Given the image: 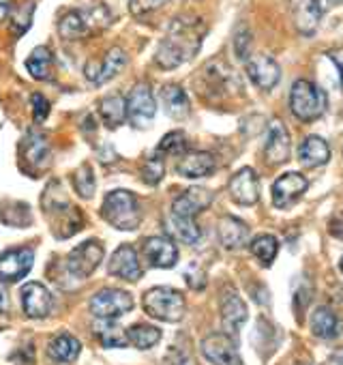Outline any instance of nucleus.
Wrapping results in <instances>:
<instances>
[{
	"label": "nucleus",
	"instance_id": "nucleus-1",
	"mask_svg": "<svg viewBox=\"0 0 343 365\" xmlns=\"http://www.w3.org/2000/svg\"><path fill=\"white\" fill-rule=\"evenodd\" d=\"M206 35V26L198 16H179L169 22L165 37L161 39L154 63L161 69H176L189 61H194L202 48V39Z\"/></svg>",
	"mask_w": 343,
	"mask_h": 365
},
{
	"label": "nucleus",
	"instance_id": "nucleus-2",
	"mask_svg": "<svg viewBox=\"0 0 343 365\" xmlns=\"http://www.w3.org/2000/svg\"><path fill=\"white\" fill-rule=\"evenodd\" d=\"M112 20L114 16L107 9V5L97 3V5L82 7V9L67 11L58 22V33L67 41H78V39H86L90 35L103 33L112 24Z\"/></svg>",
	"mask_w": 343,
	"mask_h": 365
},
{
	"label": "nucleus",
	"instance_id": "nucleus-3",
	"mask_svg": "<svg viewBox=\"0 0 343 365\" xmlns=\"http://www.w3.org/2000/svg\"><path fill=\"white\" fill-rule=\"evenodd\" d=\"M43 211L50 217V226L58 239H69L73 237L82 226H84V215L78 211L67 198L60 187L58 180H52L48 190L43 192Z\"/></svg>",
	"mask_w": 343,
	"mask_h": 365
},
{
	"label": "nucleus",
	"instance_id": "nucleus-4",
	"mask_svg": "<svg viewBox=\"0 0 343 365\" xmlns=\"http://www.w3.org/2000/svg\"><path fill=\"white\" fill-rule=\"evenodd\" d=\"M103 220L118 230H135L142 222V207L135 194L127 190L107 192L101 205Z\"/></svg>",
	"mask_w": 343,
	"mask_h": 365
},
{
	"label": "nucleus",
	"instance_id": "nucleus-5",
	"mask_svg": "<svg viewBox=\"0 0 343 365\" xmlns=\"http://www.w3.org/2000/svg\"><path fill=\"white\" fill-rule=\"evenodd\" d=\"M144 309L148 316L163 320V322H181L187 312V303L183 292L167 288V286H154L144 292Z\"/></svg>",
	"mask_w": 343,
	"mask_h": 365
},
{
	"label": "nucleus",
	"instance_id": "nucleus-6",
	"mask_svg": "<svg viewBox=\"0 0 343 365\" xmlns=\"http://www.w3.org/2000/svg\"><path fill=\"white\" fill-rule=\"evenodd\" d=\"M328 99L326 93L309 82V80H296L292 91H290V110L292 114L302 120V123H311L317 120L324 112H326Z\"/></svg>",
	"mask_w": 343,
	"mask_h": 365
},
{
	"label": "nucleus",
	"instance_id": "nucleus-7",
	"mask_svg": "<svg viewBox=\"0 0 343 365\" xmlns=\"http://www.w3.org/2000/svg\"><path fill=\"white\" fill-rule=\"evenodd\" d=\"M88 307H90L93 316L99 320H116L133 309V297L127 290L105 288V290H99L97 294H93Z\"/></svg>",
	"mask_w": 343,
	"mask_h": 365
},
{
	"label": "nucleus",
	"instance_id": "nucleus-8",
	"mask_svg": "<svg viewBox=\"0 0 343 365\" xmlns=\"http://www.w3.org/2000/svg\"><path fill=\"white\" fill-rule=\"evenodd\" d=\"M125 101H127V116H129V123L135 125L137 129H146L148 123H150V120L154 118V114H157V101H154V97H152L150 84H146V82L135 84Z\"/></svg>",
	"mask_w": 343,
	"mask_h": 365
},
{
	"label": "nucleus",
	"instance_id": "nucleus-9",
	"mask_svg": "<svg viewBox=\"0 0 343 365\" xmlns=\"http://www.w3.org/2000/svg\"><path fill=\"white\" fill-rule=\"evenodd\" d=\"M101 260H103V245H101V241L88 239V241H84L82 245H78L69 254L67 269H69V273L73 277L84 279V277H90L97 271Z\"/></svg>",
	"mask_w": 343,
	"mask_h": 365
},
{
	"label": "nucleus",
	"instance_id": "nucleus-10",
	"mask_svg": "<svg viewBox=\"0 0 343 365\" xmlns=\"http://www.w3.org/2000/svg\"><path fill=\"white\" fill-rule=\"evenodd\" d=\"M202 354L213 365H243L236 341L228 333H211L202 339Z\"/></svg>",
	"mask_w": 343,
	"mask_h": 365
},
{
	"label": "nucleus",
	"instance_id": "nucleus-11",
	"mask_svg": "<svg viewBox=\"0 0 343 365\" xmlns=\"http://www.w3.org/2000/svg\"><path fill=\"white\" fill-rule=\"evenodd\" d=\"M127 65V52L122 48H110L101 61H88L84 67V76L90 84H105L116 78Z\"/></svg>",
	"mask_w": 343,
	"mask_h": 365
},
{
	"label": "nucleus",
	"instance_id": "nucleus-12",
	"mask_svg": "<svg viewBox=\"0 0 343 365\" xmlns=\"http://www.w3.org/2000/svg\"><path fill=\"white\" fill-rule=\"evenodd\" d=\"M247 76L249 80L260 88V91H273L279 80H281V67L273 56L266 54H253L245 61Z\"/></svg>",
	"mask_w": 343,
	"mask_h": 365
},
{
	"label": "nucleus",
	"instance_id": "nucleus-13",
	"mask_svg": "<svg viewBox=\"0 0 343 365\" xmlns=\"http://www.w3.org/2000/svg\"><path fill=\"white\" fill-rule=\"evenodd\" d=\"M290 150H292V138L287 127L275 118L268 125V135H266V144H264V157L268 165H281L290 159Z\"/></svg>",
	"mask_w": 343,
	"mask_h": 365
},
{
	"label": "nucleus",
	"instance_id": "nucleus-14",
	"mask_svg": "<svg viewBox=\"0 0 343 365\" xmlns=\"http://www.w3.org/2000/svg\"><path fill=\"white\" fill-rule=\"evenodd\" d=\"M309 187V180L298 174V172H287L283 176H279L275 182H273V205L277 209H287L292 207Z\"/></svg>",
	"mask_w": 343,
	"mask_h": 365
},
{
	"label": "nucleus",
	"instance_id": "nucleus-15",
	"mask_svg": "<svg viewBox=\"0 0 343 365\" xmlns=\"http://www.w3.org/2000/svg\"><path fill=\"white\" fill-rule=\"evenodd\" d=\"M322 14H324V9L320 5V0H290L292 24L305 37L315 35L320 20H322Z\"/></svg>",
	"mask_w": 343,
	"mask_h": 365
},
{
	"label": "nucleus",
	"instance_id": "nucleus-16",
	"mask_svg": "<svg viewBox=\"0 0 343 365\" xmlns=\"http://www.w3.org/2000/svg\"><path fill=\"white\" fill-rule=\"evenodd\" d=\"M230 196L241 207H253L260 200V180L253 168H241L230 178Z\"/></svg>",
	"mask_w": 343,
	"mask_h": 365
},
{
	"label": "nucleus",
	"instance_id": "nucleus-17",
	"mask_svg": "<svg viewBox=\"0 0 343 365\" xmlns=\"http://www.w3.org/2000/svg\"><path fill=\"white\" fill-rule=\"evenodd\" d=\"M35 254L33 250H11L0 256V282H20L33 269Z\"/></svg>",
	"mask_w": 343,
	"mask_h": 365
},
{
	"label": "nucleus",
	"instance_id": "nucleus-18",
	"mask_svg": "<svg viewBox=\"0 0 343 365\" xmlns=\"http://www.w3.org/2000/svg\"><path fill=\"white\" fill-rule=\"evenodd\" d=\"M22 307L28 318H46L54 307V297L43 284L28 282L22 288Z\"/></svg>",
	"mask_w": 343,
	"mask_h": 365
},
{
	"label": "nucleus",
	"instance_id": "nucleus-19",
	"mask_svg": "<svg viewBox=\"0 0 343 365\" xmlns=\"http://www.w3.org/2000/svg\"><path fill=\"white\" fill-rule=\"evenodd\" d=\"M144 256L154 269H172L179 262V250L167 237H150L144 243Z\"/></svg>",
	"mask_w": 343,
	"mask_h": 365
},
{
	"label": "nucleus",
	"instance_id": "nucleus-20",
	"mask_svg": "<svg viewBox=\"0 0 343 365\" xmlns=\"http://www.w3.org/2000/svg\"><path fill=\"white\" fill-rule=\"evenodd\" d=\"M107 271L120 279H127V282H137L142 277V264H139V258H137V252L131 247V245H120L112 258H110V267Z\"/></svg>",
	"mask_w": 343,
	"mask_h": 365
},
{
	"label": "nucleus",
	"instance_id": "nucleus-21",
	"mask_svg": "<svg viewBox=\"0 0 343 365\" xmlns=\"http://www.w3.org/2000/svg\"><path fill=\"white\" fill-rule=\"evenodd\" d=\"M213 202V192L206 187H191L187 192H183L174 202H172V211L183 217H196L198 213H202L204 209H209Z\"/></svg>",
	"mask_w": 343,
	"mask_h": 365
},
{
	"label": "nucleus",
	"instance_id": "nucleus-22",
	"mask_svg": "<svg viewBox=\"0 0 343 365\" xmlns=\"http://www.w3.org/2000/svg\"><path fill=\"white\" fill-rule=\"evenodd\" d=\"M247 305L245 301L234 292V290H228L221 299V322H223V329L228 335H236L241 331V327L247 322Z\"/></svg>",
	"mask_w": 343,
	"mask_h": 365
},
{
	"label": "nucleus",
	"instance_id": "nucleus-23",
	"mask_svg": "<svg viewBox=\"0 0 343 365\" xmlns=\"http://www.w3.org/2000/svg\"><path fill=\"white\" fill-rule=\"evenodd\" d=\"M161 103H163V110L169 118H174V120H183L189 116L191 112V103H189V97L187 93L183 91V86L179 84H165L161 86Z\"/></svg>",
	"mask_w": 343,
	"mask_h": 365
},
{
	"label": "nucleus",
	"instance_id": "nucleus-24",
	"mask_svg": "<svg viewBox=\"0 0 343 365\" xmlns=\"http://www.w3.org/2000/svg\"><path fill=\"white\" fill-rule=\"evenodd\" d=\"M215 170H217V159L213 153H206V150L187 153L179 161V174H183L185 178H204L213 174Z\"/></svg>",
	"mask_w": 343,
	"mask_h": 365
},
{
	"label": "nucleus",
	"instance_id": "nucleus-25",
	"mask_svg": "<svg viewBox=\"0 0 343 365\" xmlns=\"http://www.w3.org/2000/svg\"><path fill=\"white\" fill-rule=\"evenodd\" d=\"M219 241L226 250H241L249 241V226L234 215L219 220Z\"/></svg>",
	"mask_w": 343,
	"mask_h": 365
},
{
	"label": "nucleus",
	"instance_id": "nucleus-26",
	"mask_svg": "<svg viewBox=\"0 0 343 365\" xmlns=\"http://www.w3.org/2000/svg\"><path fill=\"white\" fill-rule=\"evenodd\" d=\"M298 159L307 168H320L330 159V146L320 135H307L298 146Z\"/></svg>",
	"mask_w": 343,
	"mask_h": 365
},
{
	"label": "nucleus",
	"instance_id": "nucleus-27",
	"mask_svg": "<svg viewBox=\"0 0 343 365\" xmlns=\"http://www.w3.org/2000/svg\"><path fill=\"white\" fill-rule=\"evenodd\" d=\"M22 150H24V159L35 170H46L52 163V148H50L48 140L39 133H31L28 140L24 142Z\"/></svg>",
	"mask_w": 343,
	"mask_h": 365
},
{
	"label": "nucleus",
	"instance_id": "nucleus-28",
	"mask_svg": "<svg viewBox=\"0 0 343 365\" xmlns=\"http://www.w3.org/2000/svg\"><path fill=\"white\" fill-rule=\"evenodd\" d=\"M165 226H167L172 237H176L179 241H183L187 245L198 243L200 237H202V230H200L196 217H183V215H176V213H169L167 220H165Z\"/></svg>",
	"mask_w": 343,
	"mask_h": 365
},
{
	"label": "nucleus",
	"instance_id": "nucleus-29",
	"mask_svg": "<svg viewBox=\"0 0 343 365\" xmlns=\"http://www.w3.org/2000/svg\"><path fill=\"white\" fill-rule=\"evenodd\" d=\"M82 344L78 337L69 335V333H58L50 346H48V354L56 361V363H71L80 356Z\"/></svg>",
	"mask_w": 343,
	"mask_h": 365
},
{
	"label": "nucleus",
	"instance_id": "nucleus-30",
	"mask_svg": "<svg viewBox=\"0 0 343 365\" xmlns=\"http://www.w3.org/2000/svg\"><path fill=\"white\" fill-rule=\"evenodd\" d=\"M99 116L107 129H116L127 118V101L122 95H107L99 103Z\"/></svg>",
	"mask_w": 343,
	"mask_h": 365
},
{
	"label": "nucleus",
	"instance_id": "nucleus-31",
	"mask_svg": "<svg viewBox=\"0 0 343 365\" xmlns=\"http://www.w3.org/2000/svg\"><path fill=\"white\" fill-rule=\"evenodd\" d=\"M311 331H313L315 337H322V339L337 337L339 335V318H337V314L326 305L317 307L311 314Z\"/></svg>",
	"mask_w": 343,
	"mask_h": 365
},
{
	"label": "nucleus",
	"instance_id": "nucleus-32",
	"mask_svg": "<svg viewBox=\"0 0 343 365\" xmlns=\"http://www.w3.org/2000/svg\"><path fill=\"white\" fill-rule=\"evenodd\" d=\"M52 67H54V58L50 48L46 46L35 48L26 61V69L35 80H52Z\"/></svg>",
	"mask_w": 343,
	"mask_h": 365
},
{
	"label": "nucleus",
	"instance_id": "nucleus-33",
	"mask_svg": "<svg viewBox=\"0 0 343 365\" xmlns=\"http://www.w3.org/2000/svg\"><path fill=\"white\" fill-rule=\"evenodd\" d=\"M125 333H127V341H129L131 346H135L137 350H148V348L157 346L159 339H161V331H159L157 327L144 324V322L129 327Z\"/></svg>",
	"mask_w": 343,
	"mask_h": 365
},
{
	"label": "nucleus",
	"instance_id": "nucleus-34",
	"mask_svg": "<svg viewBox=\"0 0 343 365\" xmlns=\"http://www.w3.org/2000/svg\"><path fill=\"white\" fill-rule=\"evenodd\" d=\"M95 335L99 337V341L105 348H125L129 344L127 341V333L118 324H114V320H99L95 324Z\"/></svg>",
	"mask_w": 343,
	"mask_h": 365
},
{
	"label": "nucleus",
	"instance_id": "nucleus-35",
	"mask_svg": "<svg viewBox=\"0 0 343 365\" xmlns=\"http://www.w3.org/2000/svg\"><path fill=\"white\" fill-rule=\"evenodd\" d=\"M249 250L264 267H270L279 254V241L273 235H260L251 241Z\"/></svg>",
	"mask_w": 343,
	"mask_h": 365
},
{
	"label": "nucleus",
	"instance_id": "nucleus-36",
	"mask_svg": "<svg viewBox=\"0 0 343 365\" xmlns=\"http://www.w3.org/2000/svg\"><path fill=\"white\" fill-rule=\"evenodd\" d=\"M33 16H35V0H24L18 7H11L9 18H11V31L20 37L33 26Z\"/></svg>",
	"mask_w": 343,
	"mask_h": 365
},
{
	"label": "nucleus",
	"instance_id": "nucleus-37",
	"mask_svg": "<svg viewBox=\"0 0 343 365\" xmlns=\"http://www.w3.org/2000/svg\"><path fill=\"white\" fill-rule=\"evenodd\" d=\"M73 187L82 198H93L95 196V187H97V180L93 174V168L88 163H82L75 172H73Z\"/></svg>",
	"mask_w": 343,
	"mask_h": 365
},
{
	"label": "nucleus",
	"instance_id": "nucleus-38",
	"mask_svg": "<svg viewBox=\"0 0 343 365\" xmlns=\"http://www.w3.org/2000/svg\"><path fill=\"white\" fill-rule=\"evenodd\" d=\"M163 176H165V161H163V155L154 150V155L148 157L142 165V178L148 185H159Z\"/></svg>",
	"mask_w": 343,
	"mask_h": 365
},
{
	"label": "nucleus",
	"instance_id": "nucleus-39",
	"mask_svg": "<svg viewBox=\"0 0 343 365\" xmlns=\"http://www.w3.org/2000/svg\"><path fill=\"white\" fill-rule=\"evenodd\" d=\"M185 150H187V135L183 131H172L163 135L157 146V153L161 155H181Z\"/></svg>",
	"mask_w": 343,
	"mask_h": 365
},
{
	"label": "nucleus",
	"instance_id": "nucleus-40",
	"mask_svg": "<svg viewBox=\"0 0 343 365\" xmlns=\"http://www.w3.org/2000/svg\"><path fill=\"white\" fill-rule=\"evenodd\" d=\"M169 0H129V11L137 18L146 16V14H152L157 9H161L163 5H167Z\"/></svg>",
	"mask_w": 343,
	"mask_h": 365
},
{
	"label": "nucleus",
	"instance_id": "nucleus-41",
	"mask_svg": "<svg viewBox=\"0 0 343 365\" xmlns=\"http://www.w3.org/2000/svg\"><path fill=\"white\" fill-rule=\"evenodd\" d=\"M234 50H236V56L238 58H243V61H247L251 54V33L243 26V29H238V33L234 35Z\"/></svg>",
	"mask_w": 343,
	"mask_h": 365
},
{
	"label": "nucleus",
	"instance_id": "nucleus-42",
	"mask_svg": "<svg viewBox=\"0 0 343 365\" xmlns=\"http://www.w3.org/2000/svg\"><path fill=\"white\" fill-rule=\"evenodd\" d=\"M31 103H33V114H35V120L37 123H43L48 116H50V101L41 95V93H33L31 97Z\"/></svg>",
	"mask_w": 343,
	"mask_h": 365
},
{
	"label": "nucleus",
	"instance_id": "nucleus-43",
	"mask_svg": "<svg viewBox=\"0 0 343 365\" xmlns=\"http://www.w3.org/2000/svg\"><path fill=\"white\" fill-rule=\"evenodd\" d=\"M185 279H187L189 288H194V290H202V288L206 286V277H204V273L200 271V267H196V264H191V267L187 269Z\"/></svg>",
	"mask_w": 343,
	"mask_h": 365
},
{
	"label": "nucleus",
	"instance_id": "nucleus-44",
	"mask_svg": "<svg viewBox=\"0 0 343 365\" xmlns=\"http://www.w3.org/2000/svg\"><path fill=\"white\" fill-rule=\"evenodd\" d=\"M9 359H11L16 365H33V363H35V350H33V344L22 346V348H20V350H16Z\"/></svg>",
	"mask_w": 343,
	"mask_h": 365
},
{
	"label": "nucleus",
	"instance_id": "nucleus-45",
	"mask_svg": "<svg viewBox=\"0 0 343 365\" xmlns=\"http://www.w3.org/2000/svg\"><path fill=\"white\" fill-rule=\"evenodd\" d=\"M328 58L332 61V65L337 67L339 71V82H341V88H343V48H334L328 52Z\"/></svg>",
	"mask_w": 343,
	"mask_h": 365
},
{
	"label": "nucleus",
	"instance_id": "nucleus-46",
	"mask_svg": "<svg viewBox=\"0 0 343 365\" xmlns=\"http://www.w3.org/2000/svg\"><path fill=\"white\" fill-rule=\"evenodd\" d=\"M330 235L337 237V239H343V213H337L332 220H330V226H328Z\"/></svg>",
	"mask_w": 343,
	"mask_h": 365
},
{
	"label": "nucleus",
	"instance_id": "nucleus-47",
	"mask_svg": "<svg viewBox=\"0 0 343 365\" xmlns=\"http://www.w3.org/2000/svg\"><path fill=\"white\" fill-rule=\"evenodd\" d=\"M14 3L11 0H0V24H3L7 18H9V11H11Z\"/></svg>",
	"mask_w": 343,
	"mask_h": 365
},
{
	"label": "nucleus",
	"instance_id": "nucleus-48",
	"mask_svg": "<svg viewBox=\"0 0 343 365\" xmlns=\"http://www.w3.org/2000/svg\"><path fill=\"white\" fill-rule=\"evenodd\" d=\"M326 365H343V348L332 350L330 356H328V361H326Z\"/></svg>",
	"mask_w": 343,
	"mask_h": 365
},
{
	"label": "nucleus",
	"instance_id": "nucleus-49",
	"mask_svg": "<svg viewBox=\"0 0 343 365\" xmlns=\"http://www.w3.org/2000/svg\"><path fill=\"white\" fill-rule=\"evenodd\" d=\"M7 307H9V297H7V290H5L3 282H0V314L7 312Z\"/></svg>",
	"mask_w": 343,
	"mask_h": 365
},
{
	"label": "nucleus",
	"instance_id": "nucleus-50",
	"mask_svg": "<svg viewBox=\"0 0 343 365\" xmlns=\"http://www.w3.org/2000/svg\"><path fill=\"white\" fill-rule=\"evenodd\" d=\"M341 3V0H320V5H322V9L326 11V9H332V7H337Z\"/></svg>",
	"mask_w": 343,
	"mask_h": 365
},
{
	"label": "nucleus",
	"instance_id": "nucleus-51",
	"mask_svg": "<svg viewBox=\"0 0 343 365\" xmlns=\"http://www.w3.org/2000/svg\"><path fill=\"white\" fill-rule=\"evenodd\" d=\"M339 269H341V273H343V258L339 260Z\"/></svg>",
	"mask_w": 343,
	"mask_h": 365
},
{
	"label": "nucleus",
	"instance_id": "nucleus-52",
	"mask_svg": "<svg viewBox=\"0 0 343 365\" xmlns=\"http://www.w3.org/2000/svg\"><path fill=\"white\" fill-rule=\"evenodd\" d=\"M305 365H311V363H305Z\"/></svg>",
	"mask_w": 343,
	"mask_h": 365
}]
</instances>
